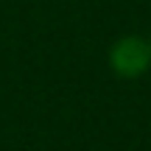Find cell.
<instances>
[{"mask_svg": "<svg viewBox=\"0 0 151 151\" xmlns=\"http://www.w3.org/2000/svg\"><path fill=\"white\" fill-rule=\"evenodd\" d=\"M148 62H151V50H148V45L143 42V39L126 37V39H120V42H115V48H112V67H115V73H120V76H140V73H146Z\"/></svg>", "mask_w": 151, "mask_h": 151, "instance_id": "6da1fadb", "label": "cell"}]
</instances>
